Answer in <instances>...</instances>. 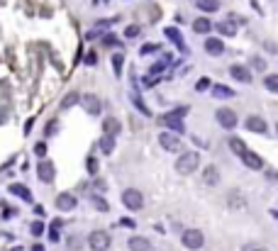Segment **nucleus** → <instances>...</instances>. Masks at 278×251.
I'll return each mask as SVG.
<instances>
[{"instance_id":"obj_1","label":"nucleus","mask_w":278,"mask_h":251,"mask_svg":"<svg viewBox=\"0 0 278 251\" xmlns=\"http://www.w3.org/2000/svg\"><path fill=\"white\" fill-rule=\"evenodd\" d=\"M186 112H188V108H178L173 112H166L161 117V125H166L168 129H173V134H183L186 132V127H183V115Z\"/></svg>"},{"instance_id":"obj_2","label":"nucleus","mask_w":278,"mask_h":251,"mask_svg":"<svg viewBox=\"0 0 278 251\" xmlns=\"http://www.w3.org/2000/svg\"><path fill=\"white\" fill-rule=\"evenodd\" d=\"M198 164H200V154L198 151H183L178 156V161H176V171L183 173V176H188V173H193L195 168H198Z\"/></svg>"},{"instance_id":"obj_3","label":"nucleus","mask_w":278,"mask_h":251,"mask_svg":"<svg viewBox=\"0 0 278 251\" xmlns=\"http://www.w3.org/2000/svg\"><path fill=\"white\" fill-rule=\"evenodd\" d=\"M110 244H112L110 234L103 232V229H95V232H90V237H88V247L93 251H108Z\"/></svg>"},{"instance_id":"obj_4","label":"nucleus","mask_w":278,"mask_h":251,"mask_svg":"<svg viewBox=\"0 0 278 251\" xmlns=\"http://www.w3.org/2000/svg\"><path fill=\"white\" fill-rule=\"evenodd\" d=\"M181 242H183V247H186V249L198 251V249H203L205 237H203V232H200V229H186V232H183V237H181Z\"/></svg>"},{"instance_id":"obj_5","label":"nucleus","mask_w":278,"mask_h":251,"mask_svg":"<svg viewBox=\"0 0 278 251\" xmlns=\"http://www.w3.org/2000/svg\"><path fill=\"white\" fill-rule=\"evenodd\" d=\"M122 202H125L127 210H141L144 207V195L139 193L137 188H127L122 193Z\"/></svg>"},{"instance_id":"obj_6","label":"nucleus","mask_w":278,"mask_h":251,"mask_svg":"<svg viewBox=\"0 0 278 251\" xmlns=\"http://www.w3.org/2000/svg\"><path fill=\"white\" fill-rule=\"evenodd\" d=\"M215 120L220 122V127H224V129H234L237 127V112L229 110V108H220V110L215 112Z\"/></svg>"},{"instance_id":"obj_7","label":"nucleus","mask_w":278,"mask_h":251,"mask_svg":"<svg viewBox=\"0 0 278 251\" xmlns=\"http://www.w3.org/2000/svg\"><path fill=\"white\" fill-rule=\"evenodd\" d=\"M37 176H39V181L42 183H52L54 181V176H56V171H54V164L52 161H39V166H37Z\"/></svg>"},{"instance_id":"obj_8","label":"nucleus","mask_w":278,"mask_h":251,"mask_svg":"<svg viewBox=\"0 0 278 251\" xmlns=\"http://www.w3.org/2000/svg\"><path fill=\"white\" fill-rule=\"evenodd\" d=\"M159 144H161L166 151H181V139H178L173 132H161V134H159Z\"/></svg>"},{"instance_id":"obj_9","label":"nucleus","mask_w":278,"mask_h":251,"mask_svg":"<svg viewBox=\"0 0 278 251\" xmlns=\"http://www.w3.org/2000/svg\"><path fill=\"white\" fill-rule=\"evenodd\" d=\"M83 108L88 115H100V110H103V103H100V98L98 95H93V93H88V95H83Z\"/></svg>"},{"instance_id":"obj_10","label":"nucleus","mask_w":278,"mask_h":251,"mask_svg":"<svg viewBox=\"0 0 278 251\" xmlns=\"http://www.w3.org/2000/svg\"><path fill=\"white\" fill-rule=\"evenodd\" d=\"M242 161H244V166L251 168V171H261V168H264V159H261L259 154L249 151V149L242 154Z\"/></svg>"},{"instance_id":"obj_11","label":"nucleus","mask_w":278,"mask_h":251,"mask_svg":"<svg viewBox=\"0 0 278 251\" xmlns=\"http://www.w3.org/2000/svg\"><path fill=\"white\" fill-rule=\"evenodd\" d=\"M120 132H122L120 120H115V117H105V120H103V134H108V137H117Z\"/></svg>"},{"instance_id":"obj_12","label":"nucleus","mask_w":278,"mask_h":251,"mask_svg":"<svg viewBox=\"0 0 278 251\" xmlns=\"http://www.w3.org/2000/svg\"><path fill=\"white\" fill-rule=\"evenodd\" d=\"M229 73H232V78L234 81H242V83H251V71L247 66H239V63H234L232 68H229Z\"/></svg>"},{"instance_id":"obj_13","label":"nucleus","mask_w":278,"mask_h":251,"mask_svg":"<svg viewBox=\"0 0 278 251\" xmlns=\"http://www.w3.org/2000/svg\"><path fill=\"white\" fill-rule=\"evenodd\" d=\"M247 129H249V132H256V134H264L269 127H266V120H264V117L251 115L249 120H247Z\"/></svg>"},{"instance_id":"obj_14","label":"nucleus","mask_w":278,"mask_h":251,"mask_svg":"<svg viewBox=\"0 0 278 251\" xmlns=\"http://www.w3.org/2000/svg\"><path fill=\"white\" fill-rule=\"evenodd\" d=\"M56 207H59V210H64V212L76 210V197L71 195V193H61V195L56 197Z\"/></svg>"},{"instance_id":"obj_15","label":"nucleus","mask_w":278,"mask_h":251,"mask_svg":"<svg viewBox=\"0 0 278 251\" xmlns=\"http://www.w3.org/2000/svg\"><path fill=\"white\" fill-rule=\"evenodd\" d=\"M205 52L210 56H220L224 52V44L217 37H210V39H205Z\"/></svg>"},{"instance_id":"obj_16","label":"nucleus","mask_w":278,"mask_h":251,"mask_svg":"<svg viewBox=\"0 0 278 251\" xmlns=\"http://www.w3.org/2000/svg\"><path fill=\"white\" fill-rule=\"evenodd\" d=\"M127 247H130V251H149L151 249V244H149L146 237H132V239L127 242Z\"/></svg>"},{"instance_id":"obj_17","label":"nucleus","mask_w":278,"mask_h":251,"mask_svg":"<svg viewBox=\"0 0 278 251\" xmlns=\"http://www.w3.org/2000/svg\"><path fill=\"white\" fill-rule=\"evenodd\" d=\"M10 193L17 195V197H22L25 202H32V193H29L27 186H22V183H12V186H10Z\"/></svg>"},{"instance_id":"obj_18","label":"nucleus","mask_w":278,"mask_h":251,"mask_svg":"<svg viewBox=\"0 0 278 251\" xmlns=\"http://www.w3.org/2000/svg\"><path fill=\"white\" fill-rule=\"evenodd\" d=\"M203 181L208 183V186H215L217 181H220V171H217V166H208L205 171H203Z\"/></svg>"},{"instance_id":"obj_19","label":"nucleus","mask_w":278,"mask_h":251,"mask_svg":"<svg viewBox=\"0 0 278 251\" xmlns=\"http://www.w3.org/2000/svg\"><path fill=\"white\" fill-rule=\"evenodd\" d=\"M215 29H217L220 34H224V37H234V34H237V25H234V22H217Z\"/></svg>"},{"instance_id":"obj_20","label":"nucleus","mask_w":278,"mask_h":251,"mask_svg":"<svg viewBox=\"0 0 278 251\" xmlns=\"http://www.w3.org/2000/svg\"><path fill=\"white\" fill-rule=\"evenodd\" d=\"M193 29L198 32V34H208L210 29H212V25H210V20L208 17H198L193 22Z\"/></svg>"},{"instance_id":"obj_21","label":"nucleus","mask_w":278,"mask_h":251,"mask_svg":"<svg viewBox=\"0 0 278 251\" xmlns=\"http://www.w3.org/2000/svg\"><path fill=\"white\" fill-rule=\"evenodd\" d=\"M164 34H166V37L173 42V44H176V47H181V49H183V37H181V32H178L176 27H166V29H164Z\"/></svg>"},{"instance_id":"obj_22","label":"nucleus","mask_w":278,"mask_h":251,"mask_svg":"<svg viewBox=\"0 0 278 251\" xmlns=\"http://www.w3.org/2000/svg\"><path fill=\"white\" fill-rule=\"evenodd\" d=\"M229 149H232V151H234L237 156H242V154L247 151V144L239 139V137H229Z\"/></svg>"},{"instance_id":"obj_23","label":"nucleus","mask_w":278,"mask_h":251,"mask_svg":"<svg viewBox=\"0 0 278 251\" xmlns=\"http://www.w3.org/2000/svg\"><path fill=\"white\" fill-rule=\"evenodd\" d=\"M200 10H205V12H215V10H220V0H198L195 2Z\"/></svg>"},{"instance_id":"obj_24","label":"nucleus","mask_w":278,"mask_h":251,"mask_svg":"<svg viewBox=\"0 0 278 251\" xmlns=\"http://www.w3.org/2000/svg\"><path fill=\"white\" fill-rule=\"evenodd\" d=\"M212 95L215 98H234V90L227 85H212Z\"/></svg>"},{"instance_id":"obj_25","label":"nucleus","mask_w":278,"mask_h":251,"mask_svg":"<svg viewBox=\"0 0 278 251\" xmlns=\"http://www.w3.org/2000/svg\"><path fill=\"white\" fill-rule=\"evenodd\" d=\"M100 149H103V154H112V151H115V137L103 134V139H100Z\"/></svg>"},{"instance_id":"obj_26","label":"nucleus","mask_w":278,"mask_h":251,"mask_svg":"<svg viewBox=\"0 0 278 251\" xmlns=\"http://www.w3.org/2000/svg\"><path fill=\"white\" fill-rule=\"evenodd\" d=\"M81 98H78V93H69L66 98H64V103H61V108H73L76 103H78Z\"/></svg>"},{"instance_id":"obj_27","label":"nucleus","mask_w":278,"mask_h":251,"mask_svg":"<svg viewBox=\"0 0 278 251\" xmlns=\"http://www.w3.org/2000/svg\"><path fill=\"white\" fill-rule=\"evenodd\" d=\"M264 83H266V88H269L271 93H278V76H276V73L266 76V81H264Z\"/></svg>"},{"instance_id":"obj_28","label":"nucleus","mask_w":278,"mask_h":251,"mask_svg":"<svg viewBox=\"0 0 278 251\" xmlns=\"http://www.w3.org/2000/svg\"><path fill=\"white\" fill-rule=\"evenodd\" d=\"M122 63H125V56H122V54L112 56V68H115V73H117V76L122 73Z\"/></svg>"},{"instance_id":"obj_29","label":"nucleus","mask_w":278,"mask_h":251,"mask_svg":"<svg viewBox=\"0 0 278 251\" xmlns=\"http://www.w3.org/2000/svg\"><path fill=\"white\" fill-rule=\"evenodd\" d=\"M93 205H95V210H100V212H108V210H110V205H108L105 200H100V197H95Z\"/></svg>"},{"instance_id":"obj_30","label":"nucleus","mask_w":278,"mask_h":251,"mask_svg":"<svg viewBox=\"0 0 278 251\" xmlns=\"http://www.w3.org/2000/svg\"><path fill=\"white\" fill-rule=\"evenodd\" d=\"M208 88H210V78H200V81L195 83V90H198V93H203V90H208Z\"/></svg>"},{"instance_id":"obj_31","label":"nucleus","mask_w":278,"mask_h":251,"mask_svg":"<svg viewBox=\"0 0 278 251\" xmlns=\"http://www.w3.org/2000/svg\"><path fill=\"white\" fill-rule=\"evenodd\" d=\"M32 234H34V237H42V234H44V222H34L32 224Z\"/></svg>"},{"instance_id":"obj_32","label":"nucleus","mask_w":278,"mask_h":251,"mask_svg":"<svg viewBox=\"0 0 278 251\" xmlns=\"http://www.w3.org/2000/svg\"><path fill=\"white\" fill-rule=\"evenodd\" d=\"M132 100H135V105H137L139 110H141V115H151V112H149V108H146V105H144V103L139 100L137 95H132Z\"/></svg>"},{"instance_id":"obj_33","label":"nucleus","mask_w":278,"mask_h":251,"mask_svg":"<svg viewBox=\"0 0 278 251\" xmlns=\"http://www.w3.org/2000/svg\"><path fill=\"white\" fill-rule=\"evenodd\" d=\"M34 154H37V156H44V154H47V144H44V141H39V144L34 146Z\"/></svg>"},{"instance_id":"obj_34","label":"nucleus","mask_w":278,"mask_h":251,"mask_svg":"<svg viewBox=\"0 0 278 251\" xmlns=\"http://www.w3.org/2000/svg\"><path fill=\"white\" fill-rule=\"evenodd\" d=\"M137 34H139V27H137V25H132V27L125 29V37H130V39H132V37H137Z\"/></svg>"},{"instance_id":"obj_35","label":"nucleus","mask_w":278,"mask_h":251,"mask_svg":"<svg viewBox=\"0 0 278 251\" xmlns=\"http://www.w3.org/2000/svg\"><path fill=\"white\" fill-rule=\"evenodd\" d=\"M88 171H90V173H98V161H95L93 156L88 159Z\"/></svg>"},{"instance_id":"obj_36","label":"nucleus","mask_w":278,"mask_h":251,"mask_svg":"<svg viewBox=\"0 0 278 251\" xmlns=\"http://www.w3.org/2000/svg\"><path fill=\"white\" fill-rule=\"evenodd\" d=\"M154 49H159V47H156V44H146V47H141L139 54H149V52H154Z\"/></svg>"},{"instance_id":"obj_37","label":"nucleus","mask_w":278,"mask_h":251,"mask_svg":"<svg viewBox=\"0 0 278 251\" xmlns=\"http://www.w3.org/2000/svg\"><path fill=\"white\" fill-rule=\"evenodd\" d=\"M164 68H166L164 61H161V63H154V66H151V73H159V71H164Z\"/></svg>"},{"instance_id":"obj_38","label":"nucleus","mask_w":278,"mask_h":251,"mask_svg":"<svg viewBox=\"0 0 278 251\" xmlns=\"http://www.w3.org/2000/svg\"><path fill=\"white\" fill-rule=\"evenodd\" d=\"M254 68H259V71H264V68H266V63H264L261 59H254Z\"/></svg>"},{"instance_id":"obj_39","label":"nucleus","mask_w":278,"mask_h":251,"mask_svg":"<svg viewBox=\"0 0 278 251\" xmlns=\"http://www.w3.org/2000/svg\"><path fill=\"white\" fill-rule=\"evenodd\" d=\"M85 63H88V66H93V63H95V54H93V52L85 56Z\"/></svg>"},{"instance_id":"obj_40","label":"nucleus","mask_w":278,"mask_h":251,"mask_svg":"<svg viewBox=\"0 0 278 251\" xmlns=\"http://www.w3.org/2000/svg\"><path fill=\"white\" fill-rule=\"evenodd\" d=\"M105 44H108V47H115V44H117V39H115V37H105Z\"/></svg>"},{"instance_id":"obj_41","label":"nucleus","mask_w":278,"mask_h":251,"mask_svg":"<svg viewBox=\"0 0 278 251\" xmlns=\"http://www.w3.org/2000/svg\"><path fill=\"white\" fill-rule=\"evenodd\" d=\"M120 224H125V227H135V222H132V220H127V217H125V220H120Z\"/></svg>"},{"instance_id":"obj_42","label":"nucleus","mask_w":278,"mask_h":251,"mask_svg":"<svg viewBox=\"0 0 278 251\" xmlns=\"http://www.w3.org/2000/svg\"><path fill=\"white\" fill-rule=\"evenodd\" d=\"M54 129H56V122H52V125L47 127V134H54Z\"/></svg>"},{"instance_id":"obj_43","label":"nucleus","mask_w":278,"mask_h":251,"mask_svg":"<svg viewBox=\"0 0 278 251\" xmlns=\"http://www.w3.org/2000/svg\"><path fill=\"white\" fill-rule=\"evenodd\" d=\"M32 251H47V249H44L42 244H34V247H32Z\"/></svg>"},{"instance_id":"obj_44","label":"nucleus","mask_w":278,"mask_h":251,"mask_svg":"<svg viewBox=\"0 0 278 251\" xmlns=\"http://www.w3.org/2000/svg\"><path fill=\"white\" fill-rule=\"evenodd\" d=\"M249 251H269V249H261V247H259V249H256V247H251Z\"/></svg>"}]
</instances>
